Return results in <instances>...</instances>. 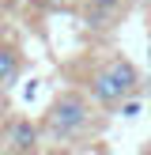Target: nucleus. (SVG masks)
Returning <instances> with one entry per match:
<instances>
[{
  "label": "nucleus",
  "instance_id": "nucleus-6",
  "mask_svg": "<svg viewBox=\"0 0 151 155\" xmlns=\"http://www.w3.org/2000/svg\"><path fill=\"white\" fill-rule=\"evenodd\" d=\"M34 4H42V8H64L68 0H34Z\"/></svg>",
  "mask_w": 151,
  "mask_h": 155
},
{
  "label": "nucleus",
  "instance_id": "nucleus-9",
  "mask_svg": "<svg viewBox=\"0 0 151 155\" xmlns=\"http://www.w3.org/2000/svg\"><path fill=\"white\" fill-rule=\"evenodd\" d=\"M143 155H151V144H147V148H143Z\"/></svg>",
  "mask_w": 151,
  "mask_h": 155
},
{
  "label": "nucleus",
  "instance_id": "nucleus-7",
  "mask_svg": "<svg viewBox=\"0 0 151 155\" xmlns=\"http://www.w3.org/2000/svg\"><path fill=\"white\" fill-rule=\"evenodd\" d=\"M140 87H143V95H147V98H151V72H147V76H143V83H140Z\"/></svg>",
  "mask_w": 151,
  "mask_h": 155
},
{
  "label": "nucleus",
  "instance_id": "nucleus-2",
  "mask_svg": "<svg viewBox=\"0 0 151 155\" xmlns=\"http://www.w3.org/2000/svg\"><path fill=\"white\" fill-rule=\"evenodd\" d=\"M91 125V102L83 95H60L57 102L45 110V133L53 136L57 144H68L76 140V136H83Z\"/></svg>",
  "mask_w": 151,
  "mask_h": 155
},
{
  "label": "nucleus",
  "instance_id": "nucleus-5",
  "mask_svg": "<svg viewBox=\"0 0 151 155\" xmlns=\"http://www.w3.org/2000/svg\"><path fill=\"white\" fill-rule=\"evenodd\" d=\"M121 12V0H91L87 8V27H110V19Z\"/></svg>",
  "mask_w": 151,
  "mask_h": 155
},
{
  "label": "nucleus",
  "instance_id": "nucleus-1",
  "mask_svg": "<svg viewBox=\"0 0 151 155\" xmlns=\"http://www.w3.org/2000/svg\"><path fill=\"white\" fill-rule=\"evenodd\" d=\"M140 83H143V76L136 72V64L117 57V61H110L106 68H98L91 76V98L98 106H121L132 91H140Z\"/></svg>",
  "mask_w": 151,
  "mask_h": 155
},
{
  "label": "nucleus",
  "instance_id": "nucleus-8",
  "mask_svg": "<svg viewBox=\"0 0 151 155\" xmlns=\"http://www.w3.org/2000/svg\"><path fill=\"white\" fill-rule=\"evenodd\" d=\"M4 110H8V102H4V87H0V121H4Z\"/></svg>",
  "mask_w": 151,
  "mask_h": 155
},
{
  "label": "nucleus",
  "instance_id": "nucleus-3",
  "mask_svg": "<svg viewBox=\"0 0 151 155\" xmlns=\"http://www.w3.org/2000/svg\"><path fill=\"white\" fill-rule=\"evenodd\" d=\"M4 144L11 148L15 155H30L38 151V125L30 117H11L4 129Z\"/></svg>",
  "mask_w": 151,
  "mask_h": 155
},
{
  "label": "nucleus",
  "instance_id": "nucleus-4",
  "mask_svg": "<svg viewBox=\"0 0 151 155\" xmlns=\"http://www.w3.org/2000/svg\"><path fill=\"white\" fill-rule=\"evenodd\" d=\"M19 72H23V57L11 49V45H0V87L19 83Z\"/></svg>",
  "mask_w": 151,
  "mask_h": 155
}]
</instances>
